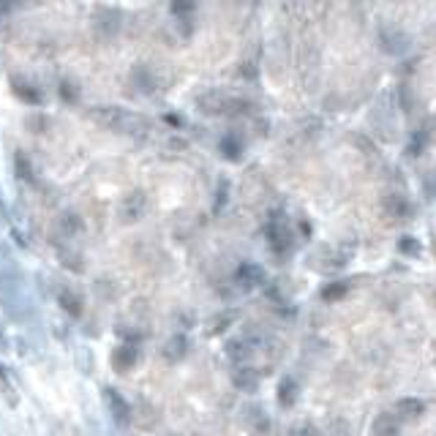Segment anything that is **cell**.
<instances>
[{"label":"cell","instance_id":"6da1fadb","mask_svg":"<svg viewBox=\"0 0 436 436\" xmlns=\"http://www.w3.org/2000/svg\"><path fill=\"white\" fill-rule=\"evenodd\" d=\"M382 47H385L388 55H401V52L409 49V36H406L401 28L388 25V28L382 31Z\"/></svg>","mask_w":436,"mask_h":436},{"label":"cell","instance_id":"7a4b0ae2","mask_svg":"<svg viewBox=\"0 0 436 436\" xmlns=\"http://www.w3.org/2000/svg\"><path fill=\"white\" fill-rule=\"evenodd\" d=\"M422 412H425V404H422L420 398H401V401H395V417L398 420H415V417H420Z\"/></svg>","mask_w":436,"mask_h":436},{"label":"cell","instance_id":"3957f363","mask_svg":"<svg viewBox=\"0 0 436 436\" xmlns=\"http://www.w3.org/2000/svg\"><path fill=\"white\" fill-rule=\"evenodd\" d=\"M385 213L393 221H404L412 213V204L406 202V197H401V194H390L388 202H385Z\"/></svg>","mask_w":436,"mask_h":436},{"label":"cell","instance_id":"277c9868","mask_svg":"<svg viewBox=\"0 0 436 436\" xmlns=\"http://www.w3.org/2000/svg\"><path fill=\"white\" fill-rule=\"evenodd\" d=\"M398 431H401V420L395 417V415H379L374 422V434L376 436H398Z\"/></svg>","mask_w":436,"mask_h":436},{"label":"cell","instance_id":"5b68a950","mask_svg":"<svg viewBox=\"0 0 436 436\" xmlns=\"http://www.w3.org/2000/svg\"><path fill=\"white\" fill-rule=\"evenodd\" d=\"M398 249H401V254H406V256H417V254H420V243H417L415 237H401Z\"/></svg>","mask_w":436,"mask_h":436},{"label":"cell","instance_id":"8992f818","mask_svg":"<svg viewBox=\"0 0 436 436\" xmlns=\"http://www.w3.org/2000/svg\"><path fill=\"white\" fill-rule=\"evenodd\" d=\"M428 194L436 197V172H431V177H428Z\"/></svg>","mask_w":436,"mask_h":436},{"label":"cell","instance_id":"52a82bcc","mask_svg":"<svg viewBox=\"0 0 436 436\" xmlns=\"http://www.w3.org/2000/svg\"><path fill=\"white\" fill-rule=\"evenodd\" d=\"M343 292H346V286H336V289H327L325 295L327 297H338V295H343Z\"/></svg>","mask_w":436,"mask_h":436},{"label":"cell","instance_id":"ba28073f","mask_svg":"<svg viewBox=\"0 0 436 436\" xmlns=\"http://www.w3.org/2000/svg\"><path fill=\"white\" fill-rule=\"evenodd\" d=\"M297 436H316V434H313V431H300Z\"/></svg>","mask_w":436,"mask_h":436}]
</instances>
